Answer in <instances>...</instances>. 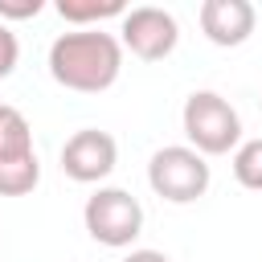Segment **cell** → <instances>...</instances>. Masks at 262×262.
Returning <instances> with one entry per match:
<instances>
[{
    "instance_id": "1",
    "label": "cell",
    "mask_w": 262,
    "mask_h": 262,
    "mask_svg": "<svg viewBox=\"0 0 262 262\" xmlns=\"http://www.w3.org/2000/svg\"><path fill=\"white\" fill-rule=\"evenodd\" d=\"M123 41L102 29H74L49 45V74L57 86L78 94H102L119 82Z\"/></svg>"
},
{
    "instance_id": "2",
    "label": "cell",
    "mask_w": 262,
    "mask_h": 262,
    "mask_svg": "<svg viewBox=\"0 0 262 262\" xmlns=\"http://www.w3.org/2000/svg\"><path fill=\"white\" fill-rule=\"evenodd\" d=\"M180 123H184V135H188L192 151H201V156H225V151L242 147V119L217 90L188 94V102L180 111Z\"/></svg>"
},
{
    "instance_id": "3",
    "label": "cell",
    "mask_w": 262,
    "mask_h": 262,
    "mask_svg": "<svg viewBox=\"0 0 262 262\" xmlns=\"http://www.w3.org/2000/svg\"><path fill=\"white\" fill-rule=\"evenodd\" d=\"M209 164L201 151L184 147V143H172V147H160L147 164V184L156 196H164L168 205H192L196 196L209 192Z\"/></svg>"
},
{
    "instance_id": "4",
    "label": "cell",
    "mask_w": 262,
    "mask_h": 262,
    "mask_svg": "<svg viewBox=\"0 0 262 262\" xmlns=\"http://www.w3.org/2000/svg\"><path fill=\"white\" fill-rule=\"evenodd\" d=\"M82 221H86V233H90L98 246L123 250V246H131V242L143 233V205H139L127 188H98V192L86 201Z\"/></svg>"
},
{
    "instance_id": "5",
    "label": "cell",
    "mask_w": 262,
    "mask_h": 262,
    "mask_svg": "<svg viewBox=\"0 0 262 262\" xmlns=\"http://www.w3.org/2000/svg\"><path fill=\"white\" fill-rule=\"evenodd\" d=\"M119 41L139 57V61H164L176 41H180V25L168 8H156V4H143V8H127L123 25H119Z\"/></svg>"
},
{
    "instance_id": "6",
    "label": "cell",
    "mask_w": 262,
    "mask_h": 262,
    "mask_svg": "<svg viewBox=\"0 0 262 262\" xmlns=\"http://www.w3.org/2000/svg\"><path fill=\"white\" fill-rule=\"evenodd\" d=\"M115 164H119V143H115L106 131H98V127L74 131V135L66 139V147H61V172H66L70 180H78V184H98V180H106V176L115 172Z\"/></svg>"
},
{
    "instance_id": "7",
    "label": "cell",
    "mask_w": 262,
    "mask_h": 262,
    "mask_svg": "<svg viewBox=\"0 0 262 262\" xmlns=\"http://www.w3.org/2000/svg\"><path fill=\"white\" fill-rule=\"evenodd\" d=\"M254 25H258V12L250 0H205L201 4V33L221 49L250 41Z\"/></svg>"
},
{
    "instance_id": "8",
    "label": "cell",
    "mask_w": 262,
    "mask_h": 262,
    "mask_svg": "<svg viewBox=\"0 0 262 262\" xmlns=\"http://www.w3.org/2000/svg\"><path fill=\"white\" fill-rule=\"evenodd\" d=\"M41 180V164H37V151L29 156H12V160H0V196H25L33 192Z\"/></svg>"
},
{
    "instance_id": "9",
    "label": "cell",
    "mask_w": 262,
    "mask_h": 262,
    "mask_svg": "<svg viewBox=\"0 0 262 262\" xmlns=\"http://www.w3.org/2000/svg\"><path fill=\"white\" fill-rule=\"evenodd\" d=\"M29 151H33V127H29V119L16 106L0 102V160L29 156Z\"/></svg>"
},
{
    "instance_id": "10",
    "label": "cell",
    "mask_w": 262,
    "mask_h": 262,
    "mask_svg": "<svg viewBox=\"0 0 262 262\" xmlns=\"http://www.w3.org/2000/svg\"><path fill=\"white\" fill-rule=\"evenodd\" d=\"M57 16L70 25H90V20H106V16H127L123 0H57Z\"/></svg>"
},
{
    "instance_id": "11",
    "label": "cell",
    "mask_w": 262,
    "mask_h": 262,
    "mask_svg": "<svg viewBox=\"0 0 262 262\" xmlns=\"http://www.w3.org/2000/svg\"><path fill=\"white\" fill-rule=\"evenodd\" d=\"M233 176H237L242 188L262 192V139H246L233 151Z\"/></svg>"
},
{
    "instance_id": "12",
    "label": "cell",
    "mask_w": 262,
    "mask_h": 262,
    "mask_svg": "<svg viewBox=\"0 0 262 262\" xmlns=\"http://www.w3.org/2000/svg\"><path fill=\"white\" fill-rule=\"evenodd\" d=\"M16 61H20V41H16V33L0 20V78H8V74L16 70Z\"/></svg>"
},
{
    "instance_id": "13",
    "label": "cell",
    "mask_w": 262,
    "mask_h": 262,
    "mask_svg": "<svg viewBox=\"0 0 262 262\" xmlns=\"http://www.w3.org/2000/svg\"><path fill=\"white\" fill-rule=\"evenodd\" d=\"M41 8H45L41 0H0V20H29Z\"/></svg>"
},
{
    "instance_id": "14",
    "label": "cell",
    "mask_w": 262,
    "mask_h": 262,
    "mask_svg": "<svg viewBox=\"0 0 262 262\" xmlns=\"http://www.w3.org/2000/svg\"><path fill=\"white\" fill-rule=\"evenodd\" d=\"M123 262H172L168 254H160V250H131Z\"/></svg>"
},
{
    "instance_id": "15",
    "label": "cell",
    "mask_w": 262,
    "mask_h": 262,
    "mask_svg": "<svg viewBox=\"0 0 262 262\" xmlns=\"http://www.w3.org/2000/svg\"><path fill=\"white\" fill-rule=\"evenodd\" d=\"M258 102H262V98H258Z\"/></svg>"
}]
</instances>
